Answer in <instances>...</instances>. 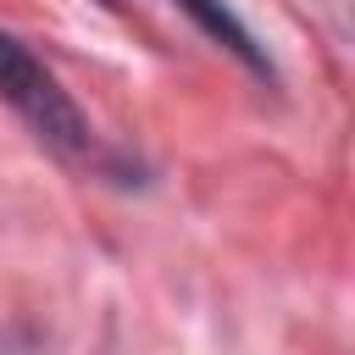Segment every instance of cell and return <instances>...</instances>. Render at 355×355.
<instances>
[{"label":"cell","mask_w":355,"mask_h":355,"mask_svg":"<svg viewBox=\"0 0 355 355\" xmlns=\"http://www.w3.org/2000/svg\"><path fill=\"white\" fill-rule=\"evenodd\" d=\"M0 100L61 155H94V133L83 122V111L72 105V94L61 89V78L11 33L0 28Z\"/></svg>","instance_id":"cell-1"},{"label":"cell","mask_w":355,"mask_h":355,"mask_svg":"<svg viewBox=\"0 0 355 355\" xmlns=\"http://www.w3.org/2000/svg\"><path fill=\"white\" fill-rule=\"evenodd\" d=\"M178 6H183V11H189V17H194V22L205 28V33H211V39H222V44L233 50V55H244L250 67H261V72H266V61H261L255 39L244 33V22H239V17H233V11L222 6V0H178Z\"/></svg>","instance_id":"cell-2"}]
</instances>
